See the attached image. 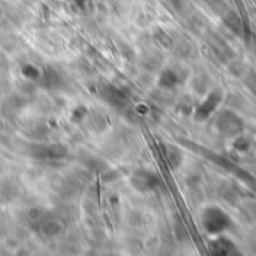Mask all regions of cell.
Returning a JSON list of instances; mask_svg holds the SVG:
<instances>
[{
    "label": "cell",
    "mask_w": 256,
    "mask_h": 256,
    "mask_svg": "<svg viewBox=\"0 0 256 256\" xmlns=\"http://www.w3.org/2000/svg\"><path fill=\"white\" fill-rule=\"evenodd\" d=\"M21 74H23V77H26V78H30V80H36V78H39V75H41V71L38 69L36 66H33V64H26V66H23Z\"/></svg>",
    "instance_id": "obj_1"
},
{
    "label": "cell",
    "mask_w": 256,
    "mask_h": 256,
    "mask_svg": "<svg viewBox=\"0 0 256 256\" xmlns=\"http://www.w3.org/2000/svg\"><path fill=\"white\" fill-rule=\"evenodd\" d=\"M3 16H5V11H3V8H2V6H0V21L3 20Z\"/></svg>",
    "instance_id": "obj_2"
}]
</instances>
